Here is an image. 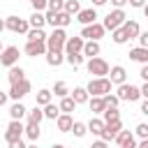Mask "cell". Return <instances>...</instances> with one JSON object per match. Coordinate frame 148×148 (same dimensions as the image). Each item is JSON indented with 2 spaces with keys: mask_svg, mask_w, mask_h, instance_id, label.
I'll use <instances>...</instances> for the list:
<instances>
[{
  "mask_svg": "<svg viewBox=\"0 0 148 148\" xmlns=\"http://www.w3.org/2000/svg\"><path fill=\"white\" fill-rule=\"evenodd\" d=\"M86 90H88L90 97H104L106 92H111V79L109 76H95V79L88 81Z\"/></svg>",
  "mask_w": 148,
  "mask_h": 148,
  "instance_id": "obj_1",
  "label": "cell"
},
{
  "mask_svg": "<svg viewBox=\"0 0 148 148\" xmlns=\"http://www.w3.org/2000/svg\"><path fill=\"white\" fill-rule=\"evenodd\" d=\"M65 42H67L65 28H53V32L46 37V51H62Z\"/></svg>",
  "mask_w": 148,
  "mask_h": 148,
  "instance_id": "obj_2",
  "label": "cell"
},
{
  "mask_svg": "<svg viewBox=\"0 0 148 148\" xmlns=\"http://www.w3.org/2000/svg\"><path fill=\"white\" fill-rule=\"evenodd\" d=\"M86 67H88V74H92V76H109V69H111L109 62H106L104 58H99V56L88 58Z\"/></svg>",
  "mask_w": 148,
  "mask_h": 148,
  "instance_id": "obj_3",
  "label": "cell"
},
{
  "mask_svg": "<svg viewBox=\"0 0 148 148\" xmlns=\"http://www.w3.org/2000/svg\"><path fill=\"white\" fill-rule=\"evenodd\" d=\"M125 21H127L125 12H123V9H113V12H109V14L104 16V23H102V25H104V30H111V32H113V30L120 28Z\"/></svg>",
  "mask_w": 148,
  "mask_h": 148,
  "instance_id": "obj_4",
  "label": "cell"
},
{
  "mask_svg": "<svg viewBox=\"0 0 148 148\" xmlns=\"http://www.w3.org/2000/svg\"><path fill=\"white\" fill-rule=\"evenodd\" d=\"M44 16H46V23L53 28H67L72 23V14H67L65 9L62 12H46Z\"/></svg>",
  "mask_w": 148,
  "mask_h": 148,
  "instance_id": "obj_5",
  "label": "cell"
},
{
  "mask_svg": "<svg viewBox=\"0 0 148 148\" xmlns=\"http://www.w3.org/2000/svg\"><path fill=\"white\" fill-rule=\"evenodd\" d=\"M30 88H32V86H30V81H28V79H21V81L12 83V88H9V92H7V95H9L14 102H21V99L30 92Z\"/></svg>",
  "mask_w": 148,
  "mask_h": 148,
  "instance_id": "obj_6",
  "label": "cell"
},
{
  "mask_svg": "<svg viewBox=\"0 0 148 148\" xmlns=\"http://www.w3.org/2000/svg\"><path fill=\"white\" fill-rule=\"evenodd\" d=\"M141 97V90L132 83H120L118 86V99L120 102H136Z\"/></svg>",
  "mask_w": 148,
  "mask_h": 148,
  "instance_id": "obj_7",
  "label": "cell"
},
{
  "mask_svg": "<svg viewBox=\"0 0 148 148\" xmlns=\"http://www.w3.org/2000/svg\"><path fill=\"white\" fill-rule=\"evenodd\" d=\"M5 28L12 30V32H21V35H25V32L30 30V23H28L25 18H18V16H7V18H5Z\"/></svg>",
  "mask_w": 148,
  "mask_h": 148,
  "instance_id": "obj_8",
  "label": "cell"
},
{
  "mask_svg": "<svg viewBox=\"0 0 148 148\" xmlns=\"http://www.w3.org/2000/svg\"><path fill=\"white\" fill-rule=\"evenodd\" d=\"M104 32H106V30H104V25L95 21V23H90V25H83L81 37H83V39H95V42H99V39L104 37Z\"/></svg>",
  "mask_w": 148,
  "mask_h": 148,
  "instance_id": "obj_9",
  "label": "cell"
},
{
  "mask_svg": "<svg viewBox=\"0 0 148 148\" xmlns=\"http://www.w3.org/2000/svg\"><path fill=\"white\" fill-rule=\"evenodd\" d=\"M23 132H25V127L21 125V120H12V123L7 125V132H5V141H7V143H12V141H18V139L23 136Z\"/></svg>",
  "mask_w": 148,
  "mask_h": 148,
  "instance_id": "obj_10",
  "label": "cell"
},
{
  "mask_svg": "<svg viewBox=\"0 0 148 148\" xmlns=\"http://www.w3.org/2000/svg\"><path fill=\"white\" fill-rule=\"evenodd\" d=\"M16 62H18V49H16V46H7V49L0 51V65L12 67V65H16Z\"/></svg>",
  "mask_w": 148,
  "mask_h": 148,
  "instance_id": "obj_11",
  "label": "cell"
},
{
  "mask_svg": "<svg viewBox=\"0 0 148 148\" xmlns=\"http://www.w3.org/2000/svg\"><path fill=\"white\" fill-rule=\"evenodd\" d=\"M123 130V123L120 120H111V123H104V130H102V141H113L116 134Z\"/></svg>",
  "mask_w": 148,
  "mask_h": 148,
  "instance_id": "obj_12",
  "label": "cell"
},
{
  "mask_svg": "<svg viewBox=\"0 0 148 148\" xmlns=\"http://www.w3.org/2000/svg\"><path fill=\"white\" fill-rule=\"evenodd\" d=\"M113 141H116L118 146H123V148H136V139H134V134H132L130 130H120Z\"/></svg>",
  "mask_w": 148,
  "mask_h": 148,
  "instance_id": "obj_13",
  "label": "cell"
},
{
  "mask_svg": "<svg viewBox=\"0 0 148 148\" xmlns=\"http://www.w3.org/2000/svg\"><path fill=\"white\" fill-rule=\"evenodd\" d=\"M83 44H86V39L79 35V37H67V42H65V53H81L83 51Z\"/></svg>",
  "mask_w": 148,
  "mask_h": 148,
  "instance_id": "obj_14",
  "label": "cell"
},
{
  "mask_svg": "<svg viewBox=\"0 0 148 148\" xmlns=\"http://www.w3.org/2000/svg\"><path fill=\"white\" fill-rule=\"evenodd\" d=\"M25 56H46V42H28L25 44Z\"/></svg>",
  "mask_w": 148,
  "mask_h": 148,
  "instance_id": "obj_15",
  "label": "cell"
},
{
  "mask_svg": "<svg viewBox=\"0 0 148 148\" xmlns=\"http://www.w3.org/2000/svg\"><path fill=\"white\" fill-rule=\"evenodd\" d=\"M109 79H111V83H116V86L125 83V81H127V72H125V67H120V65L111 67V69H109Z\"/></svg>",
  "mask_w": 148,
  "mask_h": 148,
  "instance_id": "obj_16",
  "label": "cell"
},
{
  "mask_svg": "<svg viewBox=\"0 0 148 148\" xmlns=\"http://www.w3.org/2000/svg\"><path fill=\"white\" fill-rule=\"evenodd\" d=\"M95 18H97L95 7H90V9H81V12L76 14V21H79L81 25H90V23H95Z\"/></svg>",
  "mask_w": 148,
  "mask_h": 148,
  "instance_id": "obj_17",
  "label": "cell"
},
{
  "mask_svg": "<svg viewBox=\"0 0 148 148\" xmlns=\"http://www.w3.org/2000/svg\"><path fill=\"white\" fill-rule=\"evenodd\" d=\"M56 125H58V130H60V132H72L74 118H72L69 113H60V116L56 118Z\"/></svg>",
  "mask_w": 148,
  "mask_h": 148,
  "instance_id": "obj_18",
  "label": "cell"
},
{
  "mask_svg": "<svg viewBox=\"0 0 148 148\" xmlns=\"http://www.w3.org/2000/svg\"><path fill=\"white\" fill-rule=\"evenodd\" d=\"M83 58H95V56H99V42H95V39H88L86 44H83Z\"/></svg>",
  "mask_w": 148,
  "mask_h": 148,
  "instance_id": "obj_19",
  "label": "cell"
},
{
  "mask_svg": "<svg viewBox=\"0 0 148 148\" xmlns=\"http://www.w3.org/2000/svg\"><path fill=\"white\" fill-rule=\"evenodd\" d=\"M130 60L146 65V62H148V49H143V46H136V49H132V51H130Z\"/></svg>",
  "mask_w": 148,
  "mask_h": 148,
  "instance_id": "obj_20",
  "label": "cell"
},
{
  "mask_svg": "<svg viewBox=\"0 0 148 148\" xmlns=\"http://www.w3.org/2000/svg\"><path fill=\"white\" fill-rule=\"evenodd\" d=\"M123 30H125L127 39H134V37H139V32H141V28H139L136 21H125V23H123Z\"/></svg>",
  "mask_w": 148,
  "mask_h": 148,
  "instance_id": "obj_21",
  "label": "cell"
},
{
  "mask_svg": "<svg viewBox=\"0 0 148 148\" xmlns=\"http://www.w3.org/2000/svg\"><path fill=\"white\" fill-rule=\"evenodd\" d=\"M46 62H49L51 67H60V65L65 62L62 51H46Z\"/></svg>",
  "mask_w": 148,
  "mask_h": 148,
  "instance_id": "obj_22",
  "label": "cell"
},
{
  "mask_svg": "<svg viewBox=\"0 0 148 148\" xmlns=\"http://www.w3.org/2000/svg\"><path fill=\"white\" fill-rule=\"evenodd\" d=\"M25 35H28V42H46V37H49L44 32V28H30Z\"/></svg>",
  "mask_w": 148,
  "mask_h": 148,
  "instance_id": "obj_23",
  "label": "cell"
},
{
  "mask_svg": "<svg viewBox=\"0 0 148 148\" xmlns=\"http://www.w3.org/2000/svg\"><path fill=\"white\" fill-rule=\"evenodd\" d=\"M7 79H9V83H16V81L25 79V72H23V67H18V65H12V67H9V72H7Z\"/></svg>",
  "mask_w": 148,
  "mask_h": 148,
  "instance_id": "obj_24",
  "label": "cell"
},
{
  "mask_svg": "<svg viewBox=\"0 0 148 148\" xmlns=\"http://www.w3.org/2000/svg\"><path fill=\"white\" fill-rule=\"evenodd\" d=\"M25 113H28V109H25L21 102H14V104H12V109H9V116H12V120H21Z\"/></svg>",
  "mask_w": 148,
  "mask_h": 148,
  "instance_id": "obj_25",
  "label": "cell"
},
{
  "mask_svg": "<svg viewBox=\"0 0 148 148\" xmlns=\"http://www.w3.org/2000/svg\"><path fill=\"white\" fill-rule=\"evenodd\" d=\"M88 104H90V111H92V113H102V111L106 109L104 97H90V99H88Z\"/></svg>",
  "mask_w": 148,
  "mask_h": 148,
  "instance_id": "obj_26",
  "label": "cell"
},
{
  "mask_svg": "<svg viewBox=\"0 0 148 148\" xmlns=\"http://www.w3.org/2000/svg\"><path fill=\"white\" fill-rule=\"evenodd\" d=\"M102 120L104 123H111V120H120V111H118V106H106L104 111H102Z\"/></svg>",
  "mask_w": 148,
  "mask_h": 148,
  "instance_id": "obj_27",
  "label": "cell"
},
{
  "mask_svg": "<svg viewBox=\"0 0 148 148\" xmlns=\"http://www.w3.org/2000/svg\"><path fill=\"white\" fill-rule=\"evenodd\" d=\"M23 134H25L30 141H37V139H39V134H42V130H39V125H37V123H28Z\"/></svg>",
  "mask_w": 148,
  "mask_h": 148,
  "instance_id": "obj_28",
  "label": "cell"
},
{
  "mask_svg": "<svg viewBox=\"0 0 148 148\" xmlns=\"http://www.w3.org/2000/svg\"><path fill=\"white\" fill-rule=\"evenodd\" d=\"M28 23H30V28H44V23H46V16H44L42 12H32V16L28 18Z\"/></svg>",
  "mask_w": 148,
  "mask_h": 148,
  "instance_id": "obj_29",
  "label": "cell"
},
{
  "mask_svg": "<svg viewBox=\"0 0 148 148\" xmlns=\"http://www.w3.org/2000/svg\"><path fill=\"white\" fill-rule=\"evenodd\" d=\"M72 99H74L76 104H83V102H88V99H90V95H88V90H86V88H81V86H79V88H74Z\"/></svg>",
  "mask_w": 148,
  "mask_h": 148,
  "instance_id": "obj_30",
  "label": "cell"
},
{
  "mask_svg": "<svg viewBox=\"0 0 148 148\" xmlns=\"http://www.w3.org/2000/svg\"><path fill=\"white\" fill-rule=\"evenodd\" d=\"M58 106H60V111H62V113H72V111L76 109V102L67 95V97H60V104H58Z\"/></svg>",
  "mask_w": 148,
  "mask_h": 148,
  "instance_id": "obj_31",
  "label": "cell"
},
{
  "mask_svg": "<svg viewBox=\"0 0 148 148\" xmlns=\"http://www.w3.org/2000/svg\"><path fill=\"white\" fill-rule=\"evenodd\" d=\"M42 118H44V109H39V104H35V109H30L28 111V123H42Z\"/></svg>",
  "mask_w": 148,
  "mask_h": 148,
  "instance_id": "obj_32",
  "label": "cell"
},
{
  "mask_svg": "<svg viewBox=\"0 0 148 148\" xmlns=\"http://www.w3.org/2000/svg\"><path fill=\"white\" fill-rule=\"evenodd\" d=\"M102 130H104V120L92 116L90 123H88V132H92V134H102Z\"/></svg>",
  "mask_w": 148,
  "mask_h": 148,
  "instance_id": "obj_33",
  "label": "cell"
},
{
  "mask_svg": "<svg viewBox=\"0 0 148 148\" xmlns=\"http://www.w3.org/2000/svg\"><path fill=\"white\" fill-rule=\"evenodd\" d=\"M51 92H56V97H67V95H69V88H67V83H65V81H56Z\"/></svg>",
  "mask_w": 148,
  "mask_h": 148,
  "instance_id": "obj_34",
  "label": "cell"
},
{
  "mask_svg": "<svg viewBox=\"0 0 148 148\" xmlns=\"http://www.w3.org/2000/svg\"><path fill=\"white\" fill-rule=\"evenodd\" d=\"M58 116H60V106H56V104H51V102H49V104L44 106V118H49V120H56Z\"/></svg>",
  "mask_w": 148,
  "mask_h": 148,
  "instance_id": "obj_35",
  "label": "cell"
},
{
  "mask_svg": "<svg viewBox=\"0 0 148 148\" xmlns=\"http://www.w3.org/2000/svg\"><path fill=\"white\" fill-rule=\"evenodd\" d=\"M51 97H53V92L44 88V90H39V92H37V104H39V106H46V104L51 102Z\"/></svg>",
  "mask_w": 148,
  "mask_h": 148,
  "instance_id": "obj_36",
  "label": "cell"
},
{
  "mask_svg": "<svg viewBox=\"0 0 148 148\" xmlns=\"http://www.w3.org/2000/svg\"><path fill=\"white\" fill-rule=\"evenodd\" d=\"M65 12L67 14H79L81 12V5H79V0H65Z\"/></svg>",
  "mask_w": 148,
  "mask_h": 148,
  "instance_id": "obj_37",
  "label": "cell"
},
{
  "mask_svg": "<svg viewBox=\"0 0 148 148\" xmlns=\"http://www.w3.org/2000/svg\"><path fill=\"white\" fill-rule=\"evenodd\" d=\"M72 132H74V136H86V132H88V125H86V123H81V120H74V125H72Z\"/></svg>",
  "mask_w": 148,
  "mask_h": 148,
  "instance_id": "obj_38",
  "label": "cell"
},
{
  "mask_svg": "<svg viewBox=\"0 0 148 148\" xmlns=\"http://www.w3.org/2000/svg\"><path fill=\"white\" fill-rule=\"evenodd\" d=\"M65 60H67L72 67H79V65L83 62V53H67V56H65Z\"/></svg>",
  "mask_w": 148,
  "mask_h": 148,
  "instance_id": "obj_39",
  "label": "cell"
},
{
  "mask_svg": "<svg viewBox=\"0 0 148 148\" xmlns=\"http://www.w3.org/2000/svg\"><path fill=\"white\" fill-rule=\"evenodd\" d=\"M111 39H113L116 44H125V42H127V35H125V30H123V25L113 30V37H111Z\"/></svg>",
  "mask_w": 148,
  "mask_h": 148,
  "instance_id": "obj_40",
  "label": "cell"
},
{
  "mask_svg": "<svg viewBox=\"0 0 148 148\" xmlns=\"http://www.w3.org/2000/svg\"><path fill=\"white\" fill-rule=\"evenodd\" d=\"M46 9L49 12H62L65 9V0H49L46 2Z\"/></svg>",
  "mask_w": 148,
  "mask_h": 148,
  "instance_id": "obj_41",
  "label": "cell"
},
{
  "mask_svg": "<svg viewBox=\"0 0 148 148\" xmlns=\"http://www.w3.org/2000/svg\"><path fill=\"white\" fill-rule=\"evenodd\" d=\"M134 134H136L139 139H148V123H139L136 130H134Z\"/></svg>",
  "mask_w": 148,
  "mask_h": 148,
  "instance_id": "obj_42",
  "label": "cell"
},
{
  "mask_svg": "<svg viewBox=\"0 0 148 148\" xmlns=\"http://www.w3.org/2000/svg\"><path fill=\"white\" fill-rule=\"evenodd\" d=\"M104 102H106V106H118V104H120L118 95H111V92H106V95H104Z\"/></svg>",
  "mask_w": 148,
  "mask_h": 148,
  "instance_id": "obj_43",
  "label": "cell"
},
{
  "mask_svg": "<svg viewBox=\"0 0 148 148\" xmlns=\"http://www.w3.org/2000/svg\"><path fill=\"white\" fill-rule=\"evenodd\" d=\"M46 2H49V0H30V5H32V9H35V12L46 9Z\"/></svg>",
  "mask_w": 148,
  "mask_h": 148,
  "instance_id": "obj_44",
  "label": "cell"
},
{
  "mask_svg": "<svg viewBox=\"0 0 148 148\" xmlns=\"http://www.w3.org/2000/svg\"><path fill=\"white\" fill-rule=\"evenodd\" d=\"M136 39H139V46L148 49V30H146V32H139V37H136Z\"/></svg>",
  "mask_w": 148,
  "mask_h": 148,
  "instance_id": "obj_45",
  "label": "cell"
},
{
  "mask_svg": "<svg viewBox=\"0 0 148 148\" xmlns=\"http://www.w3.org/2000/svg\"><path fill=\"white\" fill-rule=\"evenodd\" d=\"M139 76H141L143 81H148V62H146V65H141V72H139Z\"/></svg>",
  "mask_w": 148,
  "mask_h": 148,
  "instance_id": "obj_46",
  "label": "cell"
},
{
  "mask_svg": "<svg viewBox=\"0 0 148 148\" xmlns=\"http://www.w3.org/2000/svg\"><path fill=\"white\" fill-rule=\"evenodd\" d=\"M127 2H130V7H136V9H139V7H143L148 0H127Z\"/></svg>",
  "mask_w": 148,
  "mask_h": 148,
  "instance_id": "obj_47",
  "label": "cell"
},
{
  "mask_svg": "<svg viewBox=\"0 0 148 148\" xmlns=\"http://www.w3.org/2000/svg\"><path fill=\"white\" fill-rule=\"evenodd\" d=\"M111 5H113L116 9H123V7L127 5V0H111Z\"/></svg>",
  "mask_w": 148,
  "mask_h": 148,
  "instance_id": "obj_48",
  "label": "cell"
},
{
  "mask_svg": "<svg viewBox=\"0 0 148 148\" xmlns=\"http://www.w3.org/2000/svg\"><path fill=\"white\" fill-rule=\"evenodd\" d=\"M9 148H25V143L18 139V141H12V143H9Z\"/></svg>",
  "mask_w": 148,
  "mask_h": 148,
  "instance_id": "obj_49",
  "label": "cell"
},
{
  "mask_svg": "<svg viewBox=\"0 0 148 148\" xmlns=\"http://www.w3.org/2000/svg\"><path fill=\"white\" fill-rule=\"evenodd\" d=\"M7 99H9V95L0 90V106H5V104H7Z\"/></svg>",
  "mask_w": 148,
  "mask_h": 148,
  "instance_id": "obj_50",
  "label": "cell"
},
{
  "mask_svg": "<svg viewBox=\"0 0 148 148\" xmlns=\"http://www.w3.org/2000/svg\"><path fill=\"white\" fill-rule=\"evenodd\" d=\"M139 90H141V97H146V99H148V81H146V83H143Z\"/></svg>",
  "mask_w": 148,
  "mask_h": 148,
  "instance_id": "obj_51",
  "label": "cell"
},
{
  "mask_svg": "<svg viewBox=\"0 0 148 148\" xmlns=\"http://www.w3.org/2000/svg\"><path fill=\"white\" fill-rule=\"evenodd\" d=\"M90 148H109V146H106V141H102V139H99V141H95Z\"/></svg>",
  "mask_w": 148,
  "mask_h": 148,
  "instance_id": "obj_52",
  "label": "cell"
},
{
  "mask_svg": "<svg viewBox=\"0 0 148 148\" xmlns=\"http://www.w3.org/2000/svg\"><path fill=\"white\" fill-rule=\"evenodd\" d=\"M141 113L148 116V99H143V104H141Z\"/></svg>",
  "mask_w": 148,
  "mask_h": 148,
  "instance_id": "obj_53",
  "label": "cell"
},
{
  "mask_svg": "<svg viewBox=\"0 0 148 148\" xmlns=\"http://www.w3.org/2000/svg\"><path fill=\"white\" fill-rule=\"evenodd\" d=\"M106 2H109V0H92V5H95V7H102V5H106Z\"/></svg>",
  "mask_w": 148,
  "mask_h": 148,
  "instance_id": "obj_54",
  "label": "cell"
},
{
  "mask_svg": "<svg viewBox=\"0 0 148 148\" xmlns=\"http://www.w3.org/2000/svg\"><path fill=\"white\" fill-rule=\"evenodd\" d=\"M2 30H7V28H5V21L0 18V35H2Z\"/></svg>",
  "mask_w": 148,
  "mask_h": 148,
  "instance_id": "obj_55",
  "label": "cell"
},
{
  "mask_svg": "<svg viewBox=\"0 0 148 148\" xmlns=\"http://www.w3.org/2000/svg\"><path fill=\"white\" fill-rule=\"evenodd\" d=\"M141 9H143V14H146V18H148V2H146V5L141 7Z\"/></svg>",
  "mask_w": 148,
  "mask_h": 148,
  "instance_id": "obj_56",
  "label": "cell"
},
{
  "mask_svg": "<svg viewBox=\"0 0 148 148\" xmlns=\"http://www.w3.org/2000/svg\"><path fill=\"white\" fill-rule=\"evenodd\" d=\"M51 148H65V146H62V143H53Z\"/></svg>",
  "mask_w": 148,
  "mask_h": 148,
  "instance_id": "obj_57",
  "label": "cell"
},
{
  "mask_svg": "<svg viewBox=\"0 0 148 148\" xmlns=\"http://www.w3.org/2000/svg\"><path fill=\"white\" fill-rule=\"evenodd\" d=\"M25 148H37V143H30V146H25Z\"/></svg>",
  "mask_w": 148,
  "mask_h": 148,
  "instance_id": "obj_58",
  "label": "cell"
},
{
  "mask_svg": "<svg viewBox=\"0 0 148 148\" xmlns=\"http://www.w3.org/2000/svg\"><path fill=\"white\" fill-rule=\"evenodd\" d=\"M0 51H2V39H0Z\"/></svg>",
  "mask_w": 148,
  "mask_h": 148,
  "instance_id": "obj_59",
  "label": "cell"
},
{
  "mask_svg": "<svg viewBox=\"0 0 148 148\" xmlns=\"http://www.w3.org/2000/svg\"><path fill=\"white\" fill-rule=\"evenodd\" d=\"M116 148H123V146H116Z\"/></svg>",
  "mask_w": 148,
  "mask_h": 148,
  "instance_id": "obj_60",
  "label": "cell"
},
{
  "mask_svg": "<svg viewBox=\"0 0 148 148\" xmlns=\"http://www.w3.org/2000/svg\"><path fill=\"white\" fill-rule=\"evenodd\" d=\"M136 148H141V146H136Z\"/></svg>",
  "mask_w": 148,
  "mask_h": 148,
  "instance_id": "obj_61",
  "label": "cell"
}]
</instances>
